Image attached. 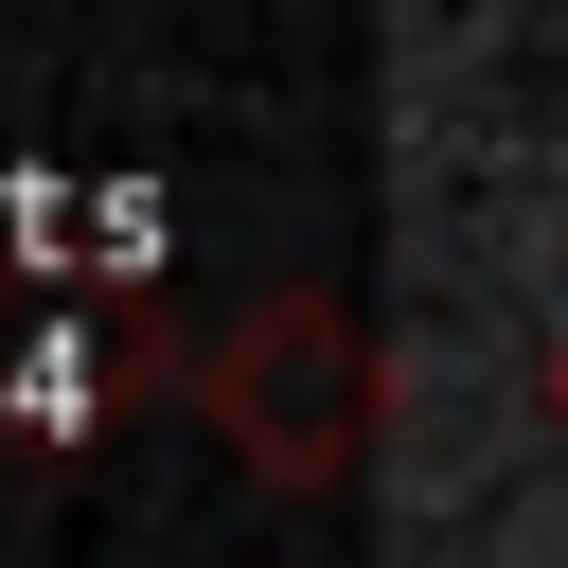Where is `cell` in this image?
<instances>
[{
  "label": "cell",
  "instance_id": "cell-1",
  "mask_svg": "<svg viewBox=\"0 0 568 568\" xmlns=\"http://www.w3.org/2000/svg\"><path fill=\"white\" fill-rule=\"evenodd\" d=\"M213 408H231V444H248L266 479H337L355 426H373V337H355L320 284H284V302H248V320L213 337Z\"/></svg>",
  "mask_w": 568,
  "mask_h": 568
}]
</instances>
